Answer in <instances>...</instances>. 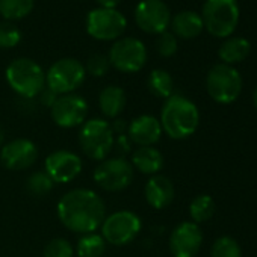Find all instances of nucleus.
Masks as SVG:
<instances>
[{"instance_id": "1", "label": "nucleus", "mask_w": 257, "mask_h": 257, "mask_svg": "<svg viewBox=\"0 0 257 257\" xmlns=\"http://www.w3.org/2000/svg\"><path fill=\"white\" fill-rule=\"evenodd\" d=\"M58 218L71 231L94 233L106 218V206L98 194L77 188L67 192L58 203Z\"/></svg>"}, {"instance_id": "2", "label": "nucleus", "mask_w": 257, "mask_h": 257, "mask_svg": "<svg viewBox=\"0 0 257 257\" xmlns=\"http://www.w3.org/2000/svg\"><path fill=\"white\" fill-rule=\"evenodd\" d=\"M162 132L173 140H186L195 134L200 124V112L189 98L173 94L168 97L161 110Z\"/></svg>"}, {"instance_id": "3", "label": "nucleus", "mask_w": 257, "mask_h": 257, "mask_svg": "<svg viewBox=\"0 0 257 257\" xmlns=\"http://www.w3.org/2000/svg\"><path fill=\"white\" fill-rule=\"evenodd\" d=\"M8 85L23 98H34L46 88V73L29 58L14 59L7 68Z\"/></svg>"}, {"instance_id": "4", "label": "nucleus", "mask_w": 257, "mask_h": 257, "mask_svg": "<svg viewBox=\"0 0 257 257\" xmlns=\"http://www.w3.org/2000/svg\"><path fill=\"white\" fill-rule=\"evenodd\" d=\"M201 20L210 35L216 38L230 37L239 22L236 0H206Z\"/></svg>"}, {"instance_id": "5", "label": "nucleus", "mask_w": 257, "mask_h": 257, "mask_svg": "<svg viewBox=\"0 0 257 257\" xmlns=\"http://www.w3.org/2000/svg\"><path fill=\"white\" fill-rule=\"evenodd\" d=\"M113 131L112 125L101 118H94L82 124L79 143L83 153L92 161L107 159L113 147Z\"/></svg>"}, {"instance_id": "6", "label": "nucleus", "mask_w": 257, "mask_h": 257, "mask_svg": "<svg viewBox=\"0 0 257 257\" xmlns=\"http://www.w3.org/2000/svg\"><path fill=\"white\" fill-rule=\"evenodd\" d=\"M206 89L216 103L230 104L240 95L242 77L231 65L216 64L207 73Z\"/></svg>"}, {"instance_id": "7", "label": "nucleus", "mask_w": 257, "mask_h": 257, "mask_svg": "<svg viewBox=\"0 0 257 257\" xmlns=\"http://www.w3.org/2000/svg\"><path fill=\"white\" fill-rule=\"evenodd\" d=\"M86 70L82 62L73 58L56 61L46 73V86L58 95L73 94L85 80Z\"/></svg>"}, {"instance_id": "8", "label": "nucleus", "mask_w": 257, "mask_h": 257, "mask_svg": "<svg viewBox=\"0 0 257 257\" xmlns=\"http://www.w3.org/2000/svg\"><path fill=\"white\" fill-rule=\"evenodd\" d=\"M101 227V236L107 243L122 246L131 243L141 231L143 222L138 215L131 210H118L104 218Z\"/></svg>"}, {"instance_id": "9", "label": "nucleus", "mask_w": 257, "mask_h": 257, "mask_svg": "<svg viewBox=\"0 0 257 257\" xmlns=\"http://www.w3.org/2000/svg\"><path fill=\"white\" fill-rule=\"evenodd\" d=\"M109 62L122 73H137L147 62V49L144 43L134 37L116 40L109 50Z\"/></svg>"}, {"instance_id": "10", "label": "nucleus", "mask_w": 257, "mask_h": 257, "mask_svg": "<svg viewBox=\"0 0 257 257\" xmlns=\"http://www.w3.org/2000/svg\"><path fill=\"white\" fill-rule=\"evenodd\" d=\"M125 28L127 20L118 10L95 8L86 17V32L98 41H116Z\"/></svg>"}, {"instance_id": "11", "label": "nucleus", "mask_w": 257, "mask_h": 257, "mask_svg": "<svg viewBox=\"0 0 257 257\" xmlns=\"http://www.w3.org/2000/svg\"><path fill=\"white\" fill-rule=\"evenodd\" d=\"M134 167L124 158L104 159L94 170L95 183L109 192H118L131 186L134 182Z\"/></svg>"}, {"instance_id": "12", "label": "nucleus", "mask_w": 257, "mask_h": 257, "mask_svg": "<svg viewBox=\"0 0 257 257\" xmlns=\"http://www.w3.org/2000/svg\"><path fill=\"white\" fill-rule=\"evenodd\" d=\"M135 22L141 31L159 35L168 31L171 11L164 0H141L135 10Z\"/></svg>"}, {"instance_id": "13", "label": "nucleus", "mask_w": 257, "mask_h": 257, "mask_svg": "<svg viewBox=\"0 0 257 257\" xmlns=\"http://www.w3.org/2000/svg\"><path fill=\"white\" fill-rule=\"evenodd\" d=\"M52 119L62 128H73L82 125L88 115V103L77 94L59 95L50 107Z\"/></svg>"}, {"instance_id": "14", "label": "nucleus", "mask_w": 257, "mask_h": 257, "mask_svg": "<svg viewBox=\"0 0 257 257\" xmlns=\"http://www.w3.org/2000/svg\"><path fill=\"white\" fill-rule=\"evenodd\" d=\"M203 243V231L198 224L185 221L179 224L170 236V251L173 257H195Z\"/></svg>"}, {"instance_id": "15", "label": "nucleus", "mask_w": 257, "mask_h": 257, "mask_svg": "<svg viewBox=\"0 0 257 257\" xmlns=\"http://www.w3.org/2000/svg\"><path fill=\"white\" fill-rule=\"evenodd\" d=\"M82 167V159L68 150L53 152L46 158L44 162V171L53 180V183H68L74 180L80 174Z\"/></svg>"}, {"instance_id": "16", "label": "nucleus", "mask_w": 257, "mask_h": 257, "mask_svg": "<svg viewBox=\"0 0 257 257\" xmlns=\"http://www.w3.org/2000/svg\"><path fill=\"white\" fill-rule=\"evenodd\" d=\"M38 159L37 146L25 138H17L2 147L0 152V162L7 170L22 171L31 168Z\"/></svg>"}, {"instance_id": "17", "label": "nucleus", "mask_w": 257, "mask_h": 257, "mask_svg": "<svg viewBox=\"0 0 257 257\" xmlns=\"http://www.w3.org/2000/svg\"><path fill=\"white\" fill-rule=\"evenodd\" d=\"M128 140L140 147H152L162 137V125L153 115H140L127 127Z\"/></svg>"}, {"instance_id": "18", "label": "nucleus", "mask_w": 257, "mask_h": 257, "mask_svg": "<svg viewBox=\"0 0 257 257\" xmlns=\"http://www.w3.org/2000/svg\"><path fill=\"white\" fill-rule=\"evenodd\" d=\"M176 191L173 182L162 174H155L146 185V200L153 209H165L174 200Z\"/></svg>"}, {"instance_id": "19", "label": "nucleus", "mask_w": 257, "mask_h": 257, "mask_svg": "<svg viewBox=\"0 0 257 257\" xmlns=\"http://www.w3.org/2000/svg\"><path fill=\"white\" fill-rule=\"evenodd\" d=\"M173 34L182 40H192L204 29L201 16L194 11H182L171 19L170 23Z\"/></svg>"}, {"instance_id": "20", "label": "nucleus", "mask_w": 257, "mask_h": 257, "mask_svg": "<svg viewBox=\"0 0 257 257\" xmlns=\"http://www.w3.org/2000/svg\"><path fill=\"white\" fill-rule=\"evenodd\" d=\"M131 164L140 173L155 176L164 168V156L155 147H138L132 153Z\"/></svg>"}, {"instance_id": "21", "label": "nucleus", "mask_w": 257, "mask_h": 257, "mask_svg": "<svg viewBox=\"0 0 257 257\" xmlns=\"http://www.w3.org/2000/svg\"><path fill=\"white\" fill-rule=\"evenodd\" d=\"M125 92L122 88L116 85H109L104 89H101L98 95V106L104 116L107 118H116L122 113L125 107Z\"/></svg>"}, {"instance_id": "22", "label": "nucleus", "mask_w": 257, "mask_h": 257, "mask_svg": "<svg viewBox=\"0 0 257 257\" xmlns=\"http://www.w3.org/2000/svg\"><path fill=\"white\" fill-rule=\"evenodd\" d=\"M251 52V44L248 40L236 37V38H230L225 40L219 50H218V56L222 61V64L225 65H233L237 62H242Z\"/></svg>"}, {"instance_id": "23", "label": "nucleus", "mask_w": 257, "mask_h": 257, "mask_svg": "<svg viewBox=\"0 0 257 257\" xmlns=\"http://www.w3.org/2000/svg\"><path fill=\"white\" fill-rule=\"evenodd\" d=\"M35 7V0H0V16L7 22L28 17Z\"/></svg>"}, {"instance_id": "24", "label": "nucleus", "mask_w": 257, "mask_h": 257, "mask_svg": "<svg viewBox=\"0 0 257 257\" xmlns=\"http://www.w3.org/2000/svg\"><path fill=\"white\" fill-rule=\"evenodd\" d=\"M147 86L153 95H156L159 98H168L173 95L174 80L168 71L158 68V70H153L150 73L149 80H147Z\"/></svg>"}, {"instance_id": "25", "label": "nucleus", "mask_w": 257, "mask_h": 257, "mask_svg": "<svg viewBox=\"0 0 257 257\" xmlns=\"http://www.w3.org/2000/svg\"><path fill=\"white\" fill-rule=\"evenodd\" d=\"M76 251L79 257H101L106 251V240L97 233L83 234L77 242Z\"/></svg>"}, {"instance_id": "26", "label": "nucleus", "mask_w": 257, "mask_h": 257, "mask_svg": "<svg viewBox=\"0 0 257 257\" xmlns=\"http://www.w3.org/2000/svg\"><path fill=\"white\" fill-rule=\"evenodd\" d=\"M215 213V201L210 195H197L191 204H189V215L192 218V222L200 224L204 221H209Z\"/></svg>"}, {"instance_id": "27", "label": "nucleus", "mask_w": 257, "mask_h": 257, "mask_svg": "<svg viewBox=\"0 0 257 257\" xmlns=\"http://www.w3.org/2000/svg\"><path fill=\"white\" fill-rule=\"evenodd\" d=\"M210 257H242V249L236 239L230 236H221L213 242L210 248Z\"/></svg>"}, {"instance_id": "28", "label": "nucleus", "mask_w": 257, "mask_h": 257, "mask_svg": "<svg viewBox=\"0 0 257 257\" xmlns=\"http://www.w3.org/2000/svg\"><path fill=\"white\" fill-rule=\"evenodd\" d=\"M26 189L34 197H46L53 189V180L47 176L46 171H37L29 176Z\"/></svg>"}, {"instance_id": "29", "label": "nucleus", "mask_w": 257, "mask_h": 257, "mask_svg": "<svg viewBox=\"0 0 257 257\" xmlns=\"http://www.w3.org/2000/svg\"><path fill=\"white\" fill-rule=\"evenodd\" d=\"M22 41V32L13 22H0V47L13 49Z\"/></svg>"}, {"instance_id": "30", "label": "nucleus", "mask_w": 257, "mask_h": 257, "mask_svg": "<svg viewBox=\"0 0 257 257\" xmlns=\"http://www.w3.org/2000/svg\"><path fill=\"white\" fill-rule=\"evenodd\" d=\"M74 248L73 245L62 237L52 239L44 248V257H73Z\"/></svg>"}, {"instance_id": "31", "label": "nucleus", "mask_w": 257, "mask_h": 257, "mask_svg": "<svg viewBox=\"0 0 257 257\" xmlns=\"http://www.w3.org/2000/svg\"><path fill=\"white\" fill-rule=\"evenodd\" d=\"M179 49V44H177V37L173 34V32H162L158 35V40H156V50L158 53L162 56V58H171L176 55Z\"/></svg>"}, {"instance_id": "32", "label": "nucleus", "mask_w": 257, "mask_h": 257, "mask_svg": "<svg viewBox=\"0 0 257 257\" xmlns=\"http://www.w3.org/2000/svg\"><path fill=\"white\" fill-rule=\"evenodd\" d=\"M109 68H110L109 58L104 56V55H101V53L92 55V56L88 59L86 67H85V70H86L91 76H94V77H101V76H104V74L109 71Z\"/></svg>"}, {"instance_id": "33", "label": "nucleus", "mask_w": 257, "mask_h": 257, "mask_svg": "<svg viewBox=\"0 0 257 257\" xmlns=\"http://www.w3.org/2000/svg\"><path fill=\"white\" fill-rule=\"evenodd\" d=\"M58 94L56 92H53L52 89H49L47 86L41 91V94H40V100H41V103L44 104V106H47V107H52L53 104H55V101L58 100Z\"/></svg>"}, {"instance_id": "34", "label": "nucleus", "mask_w": 257, "mask_h": 257, "mask_svg": "<svg viewBox=\"0 0 257 257\" xmlns=\"http://www.w3.org/2000/svg\"><path fill=\"white\" fill-rule=\"evenodd\" d=\"M100 8H109V10H116V7L121 4V0H97Z\"/></svg>"}, {"instance_id": "35", "label": "nucleus", "mask_w": 257, "mask_h": 257, "mask_svg": "<svg viewBox=\"0 0 257 257\" xmlns=\"http://www.w3.org/2000/svg\"><path fill=\"white\" fill-rule=\"evenodd\" d=\"M4 140H5V131H4L2 124H0V146L4 144Z\"/></svg>"}, {"instance_id": "36", "label": "nucleus", "mask_w": 257, "mask_h": 257, "mask_svg": "<svg viewBox=\"0 0 257 257\" xmlns=\"http://www.w3.org/2000/svg\"><path fill=\"white\" fill-rule=\"evenodd\" d=\"M252 100H254V107H255V110H257V86H255V89H254V95H252Z\"/></svg>"}]
</instances>
